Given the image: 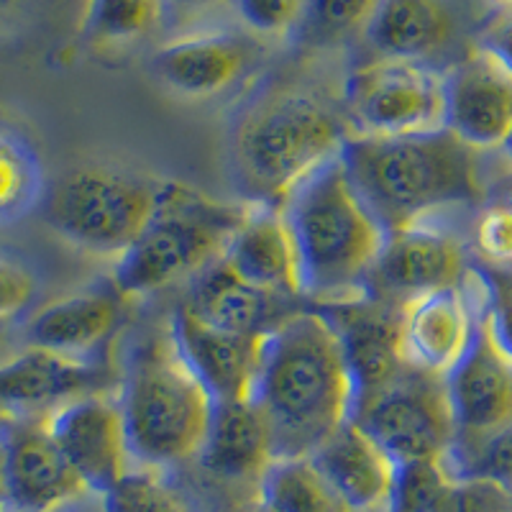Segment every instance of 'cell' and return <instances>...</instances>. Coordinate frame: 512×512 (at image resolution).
Instances as JSON below:
<instances>
[{
    "label": "cell",
    "instance_id": "1",
    "mask_svg": "<svg viewBox=\"0 0 512 512\" xmlns=\"http://www.w3.org/2000/svg\"><path fill=\"white\" fill-rule=\"evenodd\" d=\"M249 400L267 420L277 461L308 459L354 418V377L323 310H297L264 333Z\"/></svg>",
    "mask_w": 512,
    "mask_h": 512
},
{
    "label": "cell",
    "instance_id": "2",
    "mask_svg": "<svg viewBox=\"0 0 512 512\" xmlns=\"http://www.w3.org/2000/svg\"><path fill=\"white\" fill-rule=\"evenodd\" d=\"M484 157L448 128L408 136H346L338 159L387 231L472 208L487 195Z\"/></svg>",
    "mask_w": 512,
    "mask_h": 512
},
{
    "label": "cell",
    "instance_id": "3",
    "mask_svg": "<svg viewBox=\"0 0 512 512\" xmlns=\"http://www.w3.org/2000/svg\"><path fill=\"white\" fill-rule=\"evenodd\" d=\"M300 264L303 297L323 305L367 297L390 231L351 185L341 159L310 172L280 205Z\"/></svg>",
    "mask_w": 512,
    "mask_h": 512
},
{
    "label": "cell",
    "instance_id": "4",
    "mask_svg": "<svg viewBox=\"0 0 512 512\" xmlns=\"http://www.w3.org/2000/svg\"><path fill=\"white\" fill-rule=\"evenodd\" d=\"M118 402L131 461L152 472L198 459L216 410L169 328L136 341L118 384Z\"/></svg>",
    "mask_w": 512,
    "mask_h": 512
},
{
    "label": "cell",
    "instance_id": "5",
    "mask_svg": "<svg viewBox=\"0 0 512 512\" xmlns=\"http://www.w3.org/2000/svg\"><path fill=\"white\" fill-rule=\"evenodd\" d=\"M351 131L320 98L300 90L267 95L233 131V167L251 203L277 205L310 172L338 157Z\"/></svg>",
    "mask_w": 512,
    "mask_h": 512
},
{
    "label": "cell",
    "instance_id": "6",
    "mask_svg": "<svg viewBox=\"0 0 512 512\" xmlns=\"http://www.w3.org/2000/svg\"><path fill=\"white\" fill-rule=\"evenodd\" d=\"M246 210L249 205L221 203L192 187L162 182L152 221L113 262V285L126 297H141L198 277L221 259Z\"/></svg>",
    "mask_w": 512,
    "mask_h": 512
},
{
    "label": "cell",
    "instance_id": "7",
    "mask_svg": "<svg viewBox=\"0 0 512 512\" xmlns=\"http://www.w3.org/2000/svg\"><path fill=\"white\" fill-rule=\"evenodd\" d=\"M159 185L108 167L72 169L49 195L44 216L59 239L116 262L152 221Z\"/></svg>",
    "mask_w": 512,
    "mask_h": 512
},
{
    "label": "cell",
    "instance_id": "8",
    "mask_svg": "<svg viewBox=\"0 0 512 512\" xmlns=\"http://www.w3.org/2000/svg\"><path fill=\"white\" fill-rule=\"evenodd\" d=\"M351 420L359 423L397 466L446 461L456 443L446 379L413 367H405L384 390L359 402Z\"/></svg>",
    "mask_w": 512,
    "mask_h": 512
},
{
    "label": "cell",
    "instance_id": "9",
    "mask_svg": "<svg viewBox=\"0 0 512 512\" xmlns=\"http://www.w3.org/2000/svg\"><path fill=\"white\" fill-rule=\"evenodd\" d=\"M346 111L354 134L408 136L446 128L443 72L431 64L377 59L346 80Z\"/></svg>",
    "mask_w": 512,
    "mask_h": 512
},
{
    "label": "cell",
    "instance_id": "10",
    "mask_svg": "<svg viewBox=\"0 0 512 512\" xmlns=\"http://www.w3.org/2000/svg\"><path fill=\"white\" fill-rule=\"evenodd\" d=\"M88 495L54 441L47 413L3 415V512H62Z\"/></svg>",
    "mask_w": 512,
    "mask_h": 512
},
{
    "label": "cell",
    "instance_id": "11",
    "mask_svg": "<svg viewBox=\"0 0 512 512\" xmlns=\"http://www.w3.org/2000/svg\"><path fill=\"white\" fill-rule=\"evenodd\" d=\"M472 272L459 233L441 216L392 231L367 282V295L402 305L425 292L459 287Z\"/></svg>",
    "mask_w": 512,
    "mask_h": 512
},
{
    "label": "cell",
    "instance_id": "12",
    "mask_svg": "<svg viewBox=\"0 0 512 512\" xmlns=\"http://www.w3.org/2000/svg\"><path fill=\"white\" fill-rule=\"evenodd\" d=\"M443 379L456 425V443L448 456L472 451L512 423V356L489 331L484 305L472 344Z\"/></svg>",
    "mask_w": 512,
    "mask_h": 512
},
{
    "label": "cell",
    "instance_id": "13",
    "mask_svg": "<svg viewBox=\"0 0 512 512\" xmlns=\"http://www.w3.org/2000/svg\"><path fill=\"white\" fill-rule=\"evenodd\" d=\"M484 305L479 269L459 287L425 292L400 305V349L405 364L425 374L446 377L472 344Z\"/></svg>",
    "mask_w": 512,
    "mask_h": 512
},
{
    "label": "cell",
    "instance_id": "14",
    "mask_svg": "<svg viewBox=\"0 0 512 512\" xmlns=\"http://www.w3.org/2000/svg\"><path fill=\"white\" fill-rule=\"evenodd\" d=\"M49 431L90 495H108L131 469L126 423L118 395L90 392L47 413Z\"/></svg>",
    "mask_w": 512,
    "mask_h": 512
},
{
    "label": "cell",
    "instance_id": "15",
    "mask_svg": "<svg viewBox=\"0 0 512 512\" xmlns=\"http://www.w3.org/2000/svg\"><path fill=\"white\" fill-rule=\"evenodd\" d=\"M446 128L479 154H502L512 136V75L472 49L443 72Z\"/></svg>",
    "mask_w": 512,
    "mask_h": 512
},
{
    "label": "cell",
    "instance_id": "16",
    "mask_svg": "<svg viewBox=\"0 0 512 512\" xmlns=\"http://www.w3.org/2000/svg\"><path fill=\"white\" fill-rule=\"evenodd\" d=\"M113 377L93 359L24 346L0 361V410L44 415L90 392H111Z\"/></svg>",
    "mask_w": 512,
    "mask_h": 512
},
{
    "label": "cell",
    "instance_id": "17",
    "mask_svg": "<svg viewBox=\"0 0 512 512\" xmlns=\"http://www.w3.org/2000/svg\"><path fill=\"white\" fill-rule=\"evenodd\" d=\"M326 318L344 346L356 387V405L384 390L408 367L400 349V305L377 297L326 305ZM356 410V408H354Z\"/></svg>",
    "mask_w": 512,
    "mask_h": 512
},
{
    "label": "cell",
    "instance_id": "18",
    "mask_svg": "<svg viewBox=\"0 0 512 512\" xmlns=\"http://www.w3.org/2000/svg\"><path fill=\"white\" fill-rule=\"evenodd\" d=\"M308 459L354 512H395L400 466L359 423L349 420Z\"/></svg>",
    "mask_w": 512,
    "mask_h": 512
},
{
    "label": "cell",
    "instance_id": "19",
    "mask_svg": "<svg viewBox=\"0 0 512 512\" xmlns=\"http://www.w3.org/2000/svg\"><path fill=\"white\" fill-rule=\"evenodd\" d=\"M128 297L116 285L72 292L36 310L24 326V346L90 359L121 328Z\"/></svg>",
    "mask_w": 512,
    "mask_h": 512
},
{
    "label": "cell",
    "instance_id": "20",
    "mask_svg": "<svg viewBox=\"0 0 512 512\" xmlns=\"http://www.w3.org/2000/svg\"><path fill=\"white\" fill-rule=\"evenodd\" d=\"M231 272L256 290L287 300L303 297L300 264L282 208L249 203L244 221L221 256Z\"/></svg>",
    "mask_w": 512,
    "mask_h": 512
},
{
    "label": "cell",
    "instance_id": "21",
    "mask_svg": "<svg viewBox=\"0 0 512 512\" xmlns=\"http://www.w3.org/2000/svg\"><path fill=\"white\" fill-rule=\"evenodd\" d=\"M169 331L187 367L200 379L216 405L249 397L262 336L216 331L200 323L185 305L175 313Z\"/></svg>",
    "mask_w": 512,
    "mask_h": 512
},
{
    "label": "cell",
    "instance_id": "22",
    "mask_svg": "<svg viewBox=\"0 0 512 512\" xmlns=\"http://www.w3.org/2000/svg\"><path fill=\"white\" fill-rule=\"evenodd\" d=\"M198 466L223 484H256L274 464L272 433L254 402H218L208 436L198 454Z\"/></svg>",
    "mask_w": 512,
    "mask_h": 512
},
{
    "label": "cell",
    "instance_id": "23",
    "mask_svg": "<svg viewBox=\"0 0 512 512\" xmlns=\"http://www.w3.org/2000/svg\"><path fill=\"white\" fill-rule=\"evenodd\" d=\"M185 308L205 326L236 336H264L300 310L295 308V300L246 285L223 259L192 277Z\"/></svg>",
    "mask_w": 512,
    "mask_h": 512
},
{
    "label": "cell",
    "instance_id": "24",
    "mask_svg": "<svg viewBox=\"0 0 512 512\" xmlns=\"http://www.w3.org/2000/svg\"><path fill=\"white\" fill-rule=\"evenodd\" d=\"M364 34L379 59L428 64L451 49L459 16L451 0H379Z\"/></svg>",
    "mask_w": 512,
    "mask_h": 512
},
{
    "label": "cell",
    "instance_id": "25",
    "mask_svg": "<svg viewBox=\"0 0 512 512\" xmlns=\"http://www.w3.org/2000/svg\"><path fill=\"white\" fill-rule=\"evenodd\" d=\"M251 64L246 41L233 34H195L169 41L154 54V72L187 98H213L241 80Z\"/></svg>",
    "mask_w": 512,
    "mask_h": 512
},
{
    "label": "cell",
    "instance_id": "26",
    "mask_svg": "<svg viewBox=\"0 0 512 512\" xmlns=\"http://www.w3.org/2000/svg\"><path fill=\"white\" fill-rule=\"evenodd\" d=\"M259 502L269 512H354L310 459H282L259 482Z\"/></svg>",
    "mask_w": 512,
    "mask_h": 512
},
{
    "label": "cell",
    "instance_id": "27",
    "mask_svg": "<svg viewBox=\"0 0 512 512\" xmlns=\"http://www.w3.org/2000/svg\"><path fill=\"white\" fill-rule=\"evenodd\" d=\"M379 0H305L290 34L305 49L336 47L367 29Z\"/></svg>",
    "mask_w": 512,
    "mask_h": 512
},
{
    "label": "cell",
    "instance_id": "28",
    "mask_svg": "<svg viewBox=\"0 0 512 512\" xmlns=\"http://www.w3.org/2000/svg\"><path fill=\"white\" fill-rule=\"evenodd\" d=\"M41 198V164L34 149L0 128V223L18 221Z\"/></svg>",
    "mask_w": 512,
    "mask_h": 512
},
{
    "label": "cell",
    "instance_id": "29",
    "mask_svg": "<svg viewBox=\"0 0 512 512\" xmlns=\"http://www.w3.org/2000/svg\"><path fill=\"white\" fill-rule=\"evenodd\" d=\"M164 0H90L85 34L95 44L144 39L159 26Z\"/></svg>",
    "mask_w": 512,
    "mask_h": 512
},
{
    "label": "cell",
    "instance_id": "30",
    "mask_svg": "<svg viewBox=\"0 0 512 512\" xmlns=\"http://www.w3.org/2000/svg\"><path fill=\"white\" fill-rule=\"evenodd\" d=\"M105 512H198L187 497L162 479V472L134 466L103 495Z\"/></svg>",
    "mask_w": 512,
    "mask_h": 512
},
{
    "label": "cell",
    "instance_id": "31",
    "mask_svg": "<svg viewBox=\"0 0 512 512\" xmlns=\"http://www.w3.org/2000/svg\"><path fill=\"white\" fill-rule=\"evenodd\" d=\"M448 472L464 479H484L512 492V423L466 454L448 456Z\"/></svg>",
    "mask_w": 512,
    "mask_h": 512
},
{
    "label": "cell",
    "instance_id": "32",
    "mask_svg": "<svg viewBox=\"0 0 512 512\" xmlns=\"http://www.w3.org/2000/svg\"><path fill=\"white\" fill-rule=\"evenodd\" d=\"M479 274L487 292L484 315H487L489 331L497 338V344L512 356V264L510 267L484 264Z\"/></svg>",
    "mask_w": 512,
    "mask_h": 512
},
{
    "label": "cell",
    "instance_id": "33",
    "mask_svg": "<svg viewBox=\"0 0 512 512\" xmlns=\"http://www.w3.org/2000/svg\"><path fill=\"white\" fill-rule=\"evenodd\" d=\"M39 292L36 274L13 256L0 254V323L29 313Z\"/></svg>",
    "mask_w": 512,
    "mask_h": 512
},
{
    "label": "cell",
    "instance_id": "34",
    "mask_svg": "<svg viewBox=\"0 0 512 512\" xmlns=\"http://www.w3.org/2000/svg\"><path fill=\"white\" fill-rule=\"evenodd\" d=\"M477 249L495 267L512 264V203L492 205L477 221Z\"/></svg>",
    "mask_w": 512,
    "mask_h": 512
},
{
    "label": "cell",
    "instance_id": "35",
    "mask_svg": "<svg viewBox=\"0 0 512 512\" xmlns=\"http://www.w3.org/2000/svg\"><path fill=\"white\" fill-rule=\"evenodd\" d=\"M241 21L256 34H287L303 11L305 0H233Z\"/></svg>",
    "mask_w": 512,
    "mask_h": 512
},
{
    "label": "cell",
    "instance_id": "36",
    "mask_svg": "<svg viewBox=\"0 0 512 512\" xmlns=\"http://www.w3.org/2000/svg\"><path fill=\"white\" fill-rule=\"evenodd\" d=\"M474 49L489 57L497 67L512 75V8H500L479 29Z\"/></svg>",
    "mask_w": 512,
    "mask_h": 512
},
{
    "label": "cell",
    "instance_id": "37",
    "mask_svg": "<svg viewBox=\"0 0 512 512\" xmlns=\"http://www.w3.org/2000/svg\"><path fill=\"white\" fill-rule=\"evenodd\" d=\"M221 3H233V0H164V6H180V8H205V6H221Z\"/></svg>",
    "mask_w": 512,
    "mask_h": 512
},
{
    "label": "cell",
    "instance_id": "38",
    "mask_svg": "<svg viewBox=\"0 0 512 512\" xmlns=\"http://www.w3.org/2000/svg\"><path fill=\"white\" fill-rule=\"evenodd\" d=\"M3 410H0V512H3Z\"/></svg>",
    "mask_w": 512,
    "mask_h": 512
},
{
    "label": "cell",
    "instance_id": "39",
    "mask_svg": "<svg viewBox=\"0 0 512 512\" xmlns=\"http://www.w3.org/2000/svg\"><path fill=\"white\" fill-rule=\"evenodd\" d=\"M502 157H505V162L510 164V169H512V136H510V141H507L505 149H502Z\"/></svg>",
    "mask_w": 512,
    "mask_h": 512
},
{
    "label": "cell",
    "instance_id": "40",
    "mask_svg": "<svg viewBox=\"0 0 512 512\" xmlns=\"http://www.w3.org/2000/svg\"><path fill=\"white\" fill-rule=\"evenodd\" d=\"M246 512H269V510H267V507L262 505V502H256V505L251 507V510H246Z\"/></svg>",
    "mask_w": 512,
    "mask_h": 512
},
{
    "label": "cell",
    "instance_id": "41",
    "mask_svg": "<svg viewBox=\"0 0 512 512\" xmlns=\"http://www.w3.org/2000/svg\"><path fill=\"white\" fill-rule=\"evenodd\" d=\"M6 8H8V0H0V16L6 13Z\"/></svg>",
    "mask_w": 512,
    "mask_h": 512
},
{
    "label": "cell",
    "instance_id": "42",
    "mask_svg": "<svg viewBox=\"0 0 512 512\" xmlns=\"http://www.w3.org/2000/svg\"><path fill=\"white\" fill-rule=\"evenodd\" d=\"M502 8H512V0H497Z\"/></svg>",
    "mask_w": 512,
    "mask_h": 512
}]
</instances>
